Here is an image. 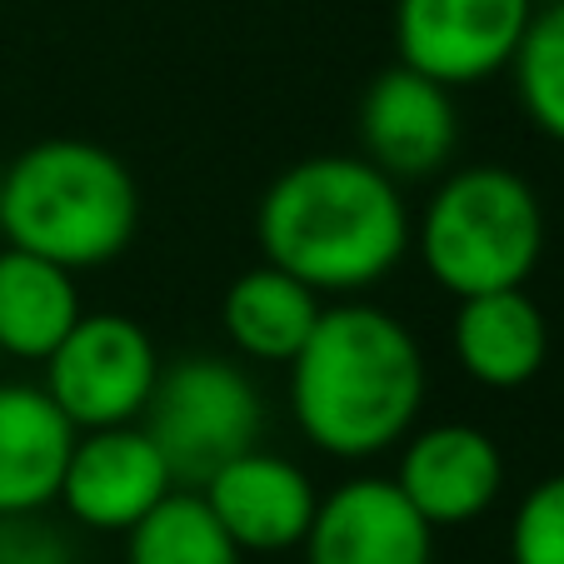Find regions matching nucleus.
I'll use <instances>...</instances> for the list:
<instances>
[{
	"instance_id": "1",
	"label": "nucleus",
	"mask_w": 564,
	"mask_h": 564,
	"mask_svg": "<svg viewBox=\"0 0 564 564\" xmlns=\"http://www.w3.org/2000/svg\"><path fill=\"white\" fill-rule=\"evenodd\" d=\"M265 265L319 300H360L415 246V220L390 175L365 155H305L270 181L256 210Z\"/></svg>"
},
{
	"instance_id": "2",
	"label": "nucleus",
	"mask_w": 564,
	"mask_h": 564,
	"mask_svg": "<svg viewBox=\"0 0 564 564\" xmlns=\"http://www.w3.org/2000/svg\"><path fill=\"white\" fill-rule=\"evenodd\" d=\"M290 370L300 435L335 459H370L415 430L425 405V355L405 319L370 300L325 305Z\"/></svg>"
},
{
	"instance_id": "3",
	"label": "nucleus",
	"mask_w": 564,
	"mask_h": 564,
	"mask_svg": "<svg viewBox=\"0 0 564 564\" xmlns=\"http://www.w3.org/2000/svg\"><path fill=\"white\" fill-rule=\"evenodd\" d=\"M140 225L135 175L96 140H35L0 171V235L6 246L51 265L96 270L126 256Z\"/></svg>"
},
{
	"instance_id": "4",
	"label": "nucleus",
	"mask_w": 564,
	"mask_h": 564,
	"mask_svg": "<svg viewBox=\"0 0 564 564\" xmlns=\"http://www.w3.org/2000/svg\"><path fill=\"white\" fill-rule=\"evenodd\" d=\"M410 250L455 300L524 290L544 256V205L510 165H465L435 185Z\"/></svg>"
},
{
	"instance_id": "5",
	"label": "nucleus",
	"mask_w": 564,
	"mask_h": 564,
	"mask_svg": "<svg viewBox=\"0 0 564 564\" xmlns=\"http://www.w3.org/2000/svg\"><path fill=\"white\" fill-rule=\"evenodd\" d=\"M140 430L160 449L175 490H200L215 469L260 445L265 400L225 355H181L160 370Z\"/></svg>"
},
{
	"instance_id": "6",
	"label": "nucleus",
	"mask_w": 564,
	"mask_h": 564,
	"mask_svg": "<svg viewBox=\"0 0 564 564\" xmlns=\"http://www.w3.org/2000/svg\"><path fill=\"white\" fill-rule=\"evenodd\" d=\"M160 370L165 360L140 319L96 310V315H80V325L45 360L41 390L70 420L75 435H90V430L140 425Z\"/></svg>"
},
{
	"instance_id": "7",
	"label": "nucleus",
	"mask_w": 564,
	"mask_h": 564,
	"mask_svg": "<svg viewBox=\"0 0 564 564\" xmlns=\"http://www.w3.org/2000/svg\"><path fill=\"white\" fill-rule=\"evenodd\" d=\"M534 0H394V51L445 90L479 86L510 70Z\"/></svg>"
},
{
	"instance_id": "8",
	"label": "nucleus",
	"mask_w": 564,
	"mask_h": 564,
	"mask_svg": "<svg viewBox=\"0 0 564 564\" xmlns=\"http://www.w3.org/2000/svg\"><path fill=\"white\" fill-rule=\"evenodd\" d=\"M355 126H360V155L394 185L440 175L459 145L455 90L435 86L400 61L370 80Z\"/></svg>"
},
{
	"instance_id": "9",
	"label": "nucleus",
	"mask_w": 564,
	"mask_h": 564,
	"mask_svg": "<svg viewBox=\"0 0 564 564\" xmlns=\"http://www.w3.org/2000/svg\"><path fill=\"white\" fill-rule=\"evenodd\" d=\"M171 490L175 479L150 435L140 425H120L75 435L55 505L96 534H130Z\"/></svg>"
},
{
	"instance_id": "10",
	"label": "nucleus",
	"mask_w": 564,
	"mask_h": 564,
	"mask_svg": "<svg viewBox=\"0 0 564 564\" xmlns=\"http://www.w3.org/2000/svg\"><path fill=\"white\" fill-rule=\"evenodd\" d=\"M394 485L430 530H459L495 510L505 490V455L490 430L465 420L410 430Z\"/></svg>"
},
{
	"instance_id": "11",
	"label": "nucleus",
	"mask_w": 564,
	"mask_h": 564,
	"mask_svg": "<svg viewBox=\"0 0 564 564\" xmlns=\"http://www.w3.org/2000/svg\"><path fill=\"white\" fill-rule=\"evenodd\" d=\"M305 564H430L435 530L415 514L394 479H345L319 495L305 534Z\"/></svg>"
},
{
	"instance_id": "12",
	"label": "nucleus",
	"mask_w": 564,
	"mask_h": 564,
	"mask_svg": "<svg viewBox=\"0 0 564 564\" xmlns=\"http://www.w3.org/2000/svg\"><path fill=\"white\" fill-rule=\"evenodd\" d=\"M200 500L225 524L240 554H280L305 544L319 490L295 459L275 449H246L200 485Z\"/></svg>"
},
{
	"instance_id": "13",
	"label": "nucleus",
	"mask_w": 564,
	"mask_h": 564,
	"mask_svg": "<svg viewBox=\"0 0 564 564\" xmlns=\"http://www.w3.org/2000/svg\"><path fill=\"white\" fill-rule=\"evenodd\" d=\"M75 430L41 384L0 380V514H45L61 495Z\"/></svg>"
},
{
	"instance_id": "14",
	"label": "nucleus",
	"mask_w": 564,
	"mask_h": 564,
	"mask_svg": "<svg viewBox=\"0 0 564 564\" xmlns=\"http://www.w3.org/2000/svg\"><path fill=\"white\" fill-rule=\"evenodd\" d=\"M459 370L485 390H520L550 360V325L544 310L524 290L459 300L455 330H449Z\"/></svg>"
},
{
	"instance_id": "15",
	"label": "nucleus",
	"mask_w": 564,
	"mask_h": 564,
	"mask_svg": "<svg viewBox=\"0 0 564 564\" xmlns=\"http://www.w3.org/2000/svg\"><path fill=\"white\" fill-rule=\"evenodd\" d=\"M325 300L275 265H250L230 280L220 300V325L235 355L256 365H290L315 335Z\"/></svg>"
},
{
	"instance_id": "16",
	"label": "nucleus",
	"mask_w": 564,
	"mask_h": 564,
	"mask_svg": "<svg viewBox=\"0 0 564 564\" xmlns=\"http://www.w3.org/2000/svg\"><path fill=\"white\" fill-rule=\"evenodd\" d=\"M80 285L70 270L6 246L0 250V355L45 365L80 325Z\"/></svg>"
},
{
	"instance_id": "17",
	"label": "nucleus",
	"mask_w": 564,
	"mask_h": 564,
	"mask_svg": "<svg viewBox=\"0 0 564 564\" xmlns=\"http://www.w3.org/2000/svg\"><path fill=\"white\" fill-rule=\"evenodd\" d=\"M126 564H246L200 490H171L126 534Z\"/></svg>"
},
{
	"instance_id": "18",
	"label": "nucleus",
	"mask_w": 564,
	"mask_h": 564,
	"mask_svg": "<svg viewBox=\"0 0 564 564\" xmlns=\"http://www.w3.org/2000/svg\"><path fill=\"white\" fill-rule=\"evenodd\" d=\"M510 75L530 126L550 135L554 145H564V0L534 6V21L514 51Z\"/></svg>"
},
{
	"instance_id": "19",
	"label": "nucleus",
	"mask_w": 564,
	"mask_h": 564,
	"mask_svg": "<svg viewBox=\"0 0 564 564\" xmlns=\"http://www.w3.org/2000/svg\"><path fill=\"white\" fill-rule=\"evenodd\" d=\"M510 564H564V475L540 479L510 520Z\"/></svg>"
},
{
	"instance_id": "20",
	"label": "nucleus",
	"mask_w": 564,
	"mask_h": 564,
	"mask_svg": "<svg viewBox=\"0 0 564 564\" xmlns=\"http://www.w3.org/2000/svg\"><path fill=\"white\" fill-rule=\"evenodd\" d=\"M0 564H75V550L45 514H0Z\"/></svg>"
},
{
	"instance_id": "21",
	"label": "nucleus",
	"mask_w": 564,
	"mask_h": 564,
	"mask_svg": "<svg viewBox=\"0 0 564 564\" xmlns=\"http://www.w3.org/2000/svg\"><path fill=\"white\" fill-rule=\"evenodd\" d=\"M544 6H560V0H544Z\"/></svg>"
},
{
	"instance_id": "22",
	"label": "nucleus",
	"mask_w": 564,
	"mask_h": 564,
	"mask_svg": "<svg viewBox=\"0 0 564 564\" xmlns=\"http://www.w3.org/2000/svg\"><path fill=\"white\" fill-rule=\"evenodd\" d=\"M0 360H6V355H0Z\"/></svg>"
}]
</instances>
